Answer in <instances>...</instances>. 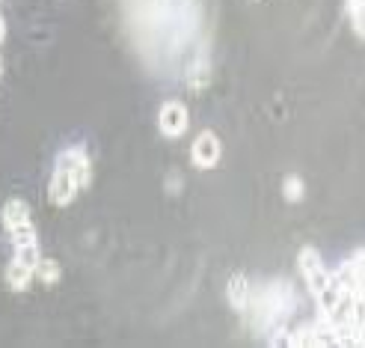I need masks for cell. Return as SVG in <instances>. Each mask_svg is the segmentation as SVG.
<instances>
[{"instance_id": "cell-14", "label": "cell", "mask_w": 365, "mask_h": 348, "mask_svg": "<svg viewBox=\"0 0 365 348\" xmlns=\"http://www.w3.org/2000/svg\"><path fill=\"white\" fill-rule=\"evenodd\" d=\"M348 15H351V24H354V33L362 39V0H348Z\"/></svg>"}, {"instance_id": "cell-8", "label": "cell", "mask_w": 365, "mask_h": 348, "mask_svg": "<svg viewBox=\"0 0 365 348\" xmlns=\"http://www.w3.org/2000/svg\"><path fill=\"white\" fill-rule=\"evenodd\" d=\"M4 224H6V229L18 227V224H30V206L24 203V199H18V197L6 199V206H4Z\"/></svg>"}, {"instance_id": "cell-13", "label": "cell", "mask_w": 365, "mask_h": 348, "mask_svg": "<svg viewBox=\"0 0 365 348\" xmlns=\"http://www.w3.org/2000/svg\"><path fill=\"white\" fill-rule=\"evenodd\" d=\"M9 235H12V244H15V247L33 244V242H36V227H33V221H30V224H18V227L9 229Z\"/></svg>"}, {"instance_id": "cell-16", "label": "cell", "mask_w": 365, "mask_h": 348, "mask_svg": "<svg viewBox=\"0 0 365 348\" xmlns=\"http://www.w3.org/2000/svg\"><path fill=\"white\" fill-rule=\"evenodd\" d=\"M4 36H6V24H4V15H0V42H4Z\"/></svg>"}, {"instance_id": "cell-10", "label": "cell", "mask_w": 365, "mask_h": 348, "mask_svg": "<svg viewBox=\"0 0 365 348\" xmlns=\"http://www.w3.org/2000/svg\"><path fill=\"white\" fill-rule=\"evenodd\" d=\"M303 194H306V185H303V179H300V176L291 173V176L282 179V197L288 199V203H300Z\"/></svg>"}, {"instance_id": "cell-15", "label": "cell", "mask_w": 365, "mask_h": 348, "mask_svg": "<svg viewBox=\"0 0 365 348\" xmlns=\"http://www.w3.org/2000/svg\"><path fill=\"white\" fill-rule=\"evenodd\" d=\"M181 185H185V179H181V173H170L167 176V194H181Z\"/></svg>"}, {"instance_id": "cell-12", "label": "cell", "mask_w": 365, "mask_h": 348, "mask_svg": "<svg viewBox=\"0 0 365 348\" xmlns=\"http://www.w3.org/2000/svg\"><path fill=\"white\" fill-rule=\"evenodd\" d=\"M39 259H42V253H39V244H21V247H15V262H21V265H27V268H33L36 271V265H39Z\"/></svg>"}, {"instance_id": "cell-6", "label": "cell", "mask_w": 365, "mask_h": 348, "mask_svg": "<svg viewBox=\"0 0 365 348\" xmlns=\"http://www.w3.org/2000/svg\"><path fill=\"white\" fill-rule=\"evenodd\" d=\"M185 75H187L190 89H205V86H208V81H211V54H208V42L196 45L193 60L187 63Z\"/></svg>"}, {"instance_id": "cell-9", "label": "cell", "mask_w": 365, "mask_h": 348, "mask_svg": "<svg viewBox=\"0 0 365 348\" xmlns=\"http://www.w3.org/2000/svg\"><path fill=\"white\" fill-rule=\"evenodd\" d=\"M33 268H27V265H21V262H9V268H6V286L12 289V292H24L27 286H30V280H33Z\"/></svg>"}, {"instance_id": "cell-5", "label": "cell", "mask_w": 365, "mask_h": 348, "mask_svg": "<svg viewBox=\"0 0 365 348\" xmlns=\"http://www.w3.org/2000/svg\"><path fill=\"white\" fill-rule=\"evenodd\" d=\"M57 167L71 170V176H75L81 191L89 185V173H93V167H89V155H86L83 146H68V149H63L57 155Z\"/></svg>"}, {"instance_id": "cell-4", "label": "cell", "mask_w": 365, "mask_h": 348, "mask_svg": "<svg viewBox=\"0 0 365 348\" xmlns=\"http://www.w3.org/2000/svg\"><path fill=\"white\" fill-rule=\"evenodd\" d=\"M78 182L75 176H71V170L66 167H53V176H51V185H48V199H51V206H68L71 199L78 197Z\"/></svg>"}, {"instance_id": "cell-11", "label": "cell", "mask_w": 365, "mask_h": 348, "mask_svg": "<svg viewBox=\"0 0 365 348\" xmlns=\"http://www.w3.org/2000/svg\"><path fill=\"white\" fill-rule=\"evenodd\" d=\"M36 277H39L45 286H57V280H60V262L39 259V265H36Z\"/></svg>"}, {"instance_id": "cell-7", "label": "cell", "mask_w": 365, "mask_h": 348, "mask_svg": "<svg viewBox=\"0 0 365 348\" xmlns=\"http://www.w3.org/2000/svg\"><path fill=\"white\" fill-rule=\"evenodd\" d=\"M226 298H229V304H232L235 313L244 316L247 301H250V280L244 277V274H232V280H229V286H226Z\"/></svg>"}, {"instance_id": "cell-2", "label": "cell", "mask_w": 365, "mask_h": 348, "mask_svg": "<svg viewBox=\"0 0 365 348\" xmlns=\"http://www.w3.org/2000/svg\"><path fill=\"white\" fill-rule=\"evenodd\" d=\"M187 122H190V116H187V107H185V101H163V107H160V114H158V128H160V134L163 137H170V140H175V137H181L187 131Z\"/></svg>"}, {"instance_id": "cell-3", "label": "cell", "mask_w": 365, "mask_h": 348, "mask_svg": "<svg viewBox=\"0 0 365 348\" xmlns=\"http://www.w3.org/2000/svg\"><path fill=\"white\" fill-rule=\"evenodd\" d=\"M220 137L214 131H199V137L190 146V161L196 164L199 170H214L217 161H220Z\"/></svg>"}, {"instance_id": "cell-1", "label": "cell", "mask_w": 365, "mask_h": 348, "mask_svg": "<svg viewBox=\"0 0 365 348\" xmlns=\"http://www.w3.org/2000/svg\"><path fill=\"white\" fill-rule=\"evenodd\" d=\"M297 265H300V274H303V280H306L309 292H312V295H318V292L327 286V280H330V271L324 268L321 253H318L315 247H309V244H306V247L297 253Z\"/></svg>"}, {"instance_id": "cell-17", "label": "cell", "mask_w": 365, "mask_h": 348, "mask_svg": "<svg viewBox=\"0 0 365 348\" xmlns=\"http://www.w3.org/2000/svg\"><path fill=\"white\" fill-rule=\"evenodd\" d=\"M0 71H4V60H0Z\"/></svg>"}]
</instances>
